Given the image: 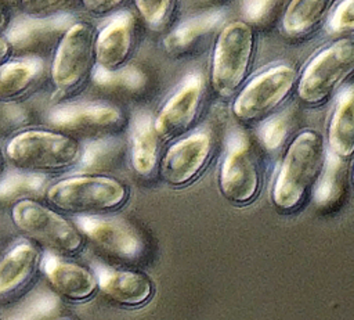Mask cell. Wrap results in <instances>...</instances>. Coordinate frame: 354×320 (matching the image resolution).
I'll return each mask as SVG.
<instances>
[{"instance_id": "obj_1", "label": "cell", "mask_w": 354, "mask_h": 320, "mask_svg": "<svg viewBox=\"0 0 354 320\" xmlns=\"http://www.w3.org/2000/svg\"><path fill=\"white\" fill-rule=\"evenodd\" d=\"M4 157L18 170L46 176L79 168L83 144L58 129H25L8 140Z\"/></svg>"}, {"instance_id": "obj_2", "label": "cell", "mask_w": 354, "mask_h": 320, "mask_svg": "<svg viewBox=\"0 0 354 320\" xmlns=\"http://www.w3.org/2000/svg\"><path fill=\"white\" fill-rule=\"evenodd\" d=\"M326 158L324 137L311 129L300 132L289 144L272 186V202L285 213L301 206L317 183Z\"/></svg>"}, {"instance_id": "obj_3", "label": "cell", "mask_w": 354, "mask_h": 320, "mask_svg": "<svg viewBox=\"0 0 354 320\" xmlns=\"http://www.w3.org/2000/svg\"><path fill=\"white\" fill-rule=\"evenodd\" d=\"M44 195L48 205L61 213L100 216L122 208L130 190L113 176L80 173L50 184Z\"/></svg>"}, {"instance_id": "obj_4", "label": "cell", "mask_w": 354, "mask_h": 320, "mask_svg": "<svg viewBox=\"0 0 354 320\" xmlns=\"http://www.w3.org/2000/svg\"><path fill=\"white\" fill-rule=\"evenodd\" d=\"M97 28L90 21H75L59 40L50 66V79L57 94L71 97L91 80L97 66Z\"/></svg>"}, {"instance_id": "obj_5", "label": "cell", "mask_w": 354, "mask_h": 320, "mask_svg": "<svg viewBox=\"0 0 354 320\" xmlns=\"http://www.w3.org/2000/svg\"><path fill=\"white\" fill-rule=\"evenodd\" d=\"M15 227L26 237L59 255H75L84 247V235L57 209L44 205L36 198L15 201L11 208Z\"/></svg>"}, {"instance_id": "obj_6", "label": "cell", "mask_w": 354, "mask_h": 320, "mask_svg": "<svg viewBox=\"0 0 354 320\" xmlns=\"http://www.w3.org/2000/svg\"><path fill=\"white\" fill-rule=\"evenodd\" d=\"M354 73V37H342L318 51L297 80V94L308 105L326 101Z\"/></svg>"}, {"instance_id": "obj_7", "label": "cell", "mask_w": 354, "mask_h": 320, "mask_svg": "<svg viewBox=\"0 0 354 320\" xmlns=\"http://www.w3.org/2000/svg\"><path fill=\"white\" fill-rule=\"evenodd\" d=\"M254 33L245 21H232L218 33L212 58V86L221 97L232 96L248 76Z\"/></svg>"}, {"instance_id": "obj_8", "label": "cell", "mask_w": 354, "mask_h": 320, "mask_svg": "<svg viewBox=\"0 0 354 320\" xmlns=\"http://www.w3.org/2000/svg\"><path fill=\"white\" fill-rule=\"evenodd\" d=\"M297 80V71L289 64L264 69L238 93L232 104L235 118L242 122L264 121L289 97Z\"/></svg>"}, {"instance_id": "obj_9", "label": "cell", "mask_w": 354, "mask_h": 320, "mask_svg": "<svg viewBox=\"0 0 354 320\" xmlns=\"http://www.w3.org/2000/svg\"><path fill=\"white\" fill-rule=\"evenodd\" d=\"M260 187V165L249 137L242 132L231 133L218 172L221 194L235 205H246L257 197Z\"/></svg>"}, {"instance_id": "obj_10", "label": "cell", "mask_w": 354, "mask_h": 320, "mask_svg": "<svg viewBox=\"0 0 354 320\" xmlns=\"http://www.w3.org/2000/svg\"><path fill=\"white\" fill-rule=\"evenodd\" d=\"M47 118L54 129L95 139L112 136L124 125L122 109L102 101L61 103L50 109Z\"/></svg>"}, {"instance_id": "obj_11", "label": "cell", "mask_w": 354, "mask_h": 320, "mask_svg": "<svg viewBox=\"0 0 354 320\" xmlns=\"http://www.w3.org/2000/svg\"><path fill=\"white\" fill-rule=\"evenodd\" d=\"M75 21L68 14L44 18L22 15L11 19L6 36L12 46L14 55L43 60V57L54 54L59 40Z\"/></svg>"}, {"instance_id": "obj_12", "label": "cell", "mask_w": 354, "mask_h": 320, "mask_svg": "<svg viewBox=\"0 0 354 320\" xmlns=\"http://www.w3.org/2000/svg\"><path fill=\"white\" fill-rule=\"evenodd\" d=\"M213 151V139L209 132L199 130L171 144L160 159L162 179L181 187L195 180L205 169Z\"/></svg>"}, {"instance_id": "obj_13", "label": "cell", "mask_w": 354, "mask_h": 320, "mask_svg": "<svg viewBox=\"0 0 354 320\" xmlns=\"http://www.w3.org/2000/svg\"><path fill=\"white\" fill-rule=\"evenodd\" d=\"M202 98L203 78L201 72H191L153 118V125L160 139L170 140L189 130L199 115Z\"/></svg>"}, {"instance_id": "obj_14", "label": "cell", "mask_w": 354, "mask_h": 320, "mask_svg": "<svg viewBox=\"0 0 354 320\" xmlns=\"http://www.w3.org/2000/svg\"><path fill=\"white\" fill-rule=\"evenodd\" d=\"M75 224L101 251L122 260H136L144 252L140 233L126 220L119 217L76 216Z\"/></svg>"}, {"instance_id": "obj_15", "label": "cell", "mask_w": 354, "mask_h": 320, "mask_svg": "<svg viewBox=\"0 0 354 320\" xmlns=\"http://www.w3.org/2000/svg\"><path fill=\"white\" fill-rule=\"evenodd\" d=\"M136 17L130 11H120L97 32V66L116 71L129 65L136 46Z\"/></svg>"}, {"instance_id": "obj_16", "label": "cell", "mask_w": 354, "mask_h": 320, "mask_svg": "<svg viewBox=\"0 0 354 320\" xmlns=\"http://www.w3.org/2000/svg\"><path fill=\"white\" fill-rule=\"evenodd\" d=\"M53 291L71 302H84L98 291V281L88 267L47 252L40 260Z\"/></svg>"}, {"instance_id": "obj_17", "label": "cell", "mask_w": 354, "mask_h": 320, "mask_svg": "<svg viewBox=\"0 0 354 320\" xmlns=\"http://www.w3.org/2000/svg\"><path fill=\"white\" fill-rule=\"evenodd\" d=\"M94 274L98 281V290L108 299L124 308L145 305L155 291L151 277L138 270L95 265Z\"/></svg>"}, {"instance_id": "obj_18", "label": "cell", "mask_w": 354, "mask_h": 320, "mask_svg": "<svg viewBox=\"0 0 354 320\" xmlns=\"http://www.w3.org/2000/svg\"><path fill=\"white\" fill-rule=\"evenodd\" d=\"M160 140L153 118L145 112L138 114L130 132V162L137 175L149 177L155 172L160 159Z\"/></svg>"}, {"instance_id": "obj_19", "label": "cell", "mask_w": 354, "mask_h": 320, "mask_svg": "<svg viewBox=\"0 0 354 320\" xmlns=\"http://www.w3.org/2000/svg\"><path fill=\"white\" fill-rule=\"evenodd\" d=\"M44 64L40 58L10 60L0 65V101L18 103L41 82Z\"/></svg>"}, {"instance_id": "obj_20", "label": "cell", "mask_w": 354, "mask_h": 320, "mask_svg": "<svg viewBox=\"0 0 354 320\" xmlns=\"http://www.w3.org/2000/svg\"><path fill=\"white\" fill-rule=\"evenodd\" d=\"M40 265L39 249L30 241L15 244L0 259V298L24 288Z\"/></svg>"}, {"instance_id": "obj_21", "label": "cell", "mask_w": 354, "mask_h": 320, "mask_svg": "<svg viewBox=\"0 0 354 320\" xmlns=\"http://www.w3.org/2000/svg\"><path fill=\"white\" fill-rule=\"evenodd\" d=\"M328 145V151L343 159L354 154V86L343 89L337 97L329 121Z\"/></svg>"}, {"instance_id": "obj_22", "label": "cell", "mask_w": 354, "mask_h": 320, "mask_svg": "<svg viewBox=\"0 0 354 320\" xmlns=\"http://www.w3.org/2000/svg\"><path fill=\"white\" fill-rule=\"evenodd\" d=\"M336 0H290L282 15L285 33L299 37L315 30L328 17Z\"/></svg>"}, {"instance_id": "obj_23", "label": "cell", "mask_w": 354, "mask_h": 320, "mask_svg": "<svg viewBox=\"0 0 354 320\" xmlns=\"http://www.w3.org/2000/svg\"><path fill=\"white\" fill-rule=\"evenodd\" d=\"M224 10H212L183 21L166 35L165 48L173 54L188 48L198 39L216 29L224 21Z\"/></svg>"}, {"instance_id": "obj_24", "label": "cell", "mask_w": 354, "mask_h": 320, "mask_svg": "<svg viewBox=\"0 0 354 320\" xmlns=\"http://www.w3.org/2000/svg\"><path fill=\"white\" fill-rule=\"evenodd\" d=\"M344 179H346L344 159L328 151L321 175L317 183L314 184L315 204L324 208L336 204L343 194Z\"/></svg>"}, {"instance_id": "obj_25", "label": "cell", "mask_w": 354, "mask_h": 320, "mask_svg": "<svg viewBox=\"0 0 354 320\" xmlns=\"http://www.w3.org/2000/svg\"><path fill=\"white\" fill-rule=\"evenodd\" d=\"M47 179L43 175L15 169L0 176V201H19L35 198L47 190Z\"/></svg>"}, {"instance_id": "obj_26", "label": "cell", "mask_w": 354, "mask_h": 320, "mask_svg": "<svg viewBox=\"0 0 354 320\" xmlns=\"http://www.w3.org/2000/svg\"><path fill=\"white\" fill-rule=\"evenodd\" d=\"M91 82L101 87H118L130 91L140 90L147 83V75L141 68L129 64L116 71H105L95 66Z\"/></svg>"}, {"instance_id": "obj_27", "label": "cell", "mask_w": 354, "mask_h": 320, "mask_svg": "<svg viewBox=\"0 0 354 320\" xmlns=\"http://www.w3.org/2000/svg\"><path fill=\"white\" fill-rule=\"evenodd\" d=\"M120 152V143L113 136L93 139L83 145V157L79 168L84 170H97L112 165Z\"/></svg>"}, {"instance_id": "obj_28", "label": "cell", "mask_w": 354, "mask_h": 320, "mask_svg": "<svg viewBox=\"0 0 354 320\" xmlns=\"http://www.w3.org/2000/svg\"><path fill=\"white\" fill-rule=\"evenodd\" d=\"M58 308V296L50 291H37L22 301L6 320H43Z\"/></svg>"}, {"instance_id": "obj_29", "label": "cell", "mask_w": 354, "mask_h": 320, "mask_svg": "<svg viewBox=\"0 0 354 320\" xmlns=\"http://www.w3.org/2000/svg\"><path fill=\"white\" fill-rule=\"evenodd\" d=\"M177 0H134L141 18L152 29L163 28L176 8Z\"/></svg>"}, {"instance_id": "obj_30", "label": "cell", "mask_w": 354, "mask_h": 320, "mask_svg": "<svg viewBox=\"0 0 354 320\" xmlns=\"http://www.w3.org/2000/svg\"><path fill=\"white\" fill-rule=\"evenodd\" d=\"M289 132V119L283 114L266 118L259 127V137L263 145L274 151L282 145Z\"/></svg>"}, {"instance_id": "obj_31", "label": "cell", "mask_w": 354, "mask_h": 320, "mask_svg": "<svg viewBox=\"0 0 354 320\" xmlns=\"http://www.w3.org/2000/svg\"><path fill=\"white\" fill-rule=\"evenodd\" d=\"M73 0H18L17 6L22 15L44 18L64 14L62 11Z\"/></svg>"}, {"instance_id": "obj_32", "label": "cell", "mask_w": 354, "mask_h": 320, "mask_svg": "<svg viewBox=\"0 0 354 320\" xmlns=\"http://www.w3.org/2000/svg\"><path fill=\"white\" fill-rule=\"evenodd\" d=\"M326 28L330 33H354V0H342L330 12Z\"/></svg>"}, {"instance_id": "obj_33", "label": "cell", "mask_w": 354, "mask_h": 320, "mask_svg": "<svg viewBox=\"0 0 354 320\" xmlns=\"http://www.w3.org/2000/svg\"><path fill=\"white\" fill-rule=\"evenodd\" d=\"M28 122V114L17 103L0 101V132H14Z\"/></svg>"}, {"instance_id": "obj_34", "label": "cell", "mask_w": 354, "mask_h": 320, "mask_svg": "<svg viewBox=\"0 0 354 320\" xmlns=\"http://www.w3.org/2000/svg\"><path fill=\"white\" fill-rule=\"evenodd\" d=\"M127 0H80L83 10L94 18H111L123 11Z\"/></svg>"}, {"instance_id": "obj_35", "label": "cell", "mask_w": 354, "mask_h": 320, "mask_svg": "<svg viewBox=\"0 0 354 320\" xmlns=\"http://www.w3.org/2000/svg\"><path fill=\"white\" fill-rule=\"evenodd\" d=\"M279 1L281 0H243L242 11L249 21L260 22L271 14Z\"/></svg>"}, {"instance_id": "obj_36", "label": "cell", "mask_w": 354, "mask_h": 320, "mask_svg": "<svg viewBox=\"0 0 354 320\" xmlns=\"http://www.w3.org/2000/svg\"><path fill=\"white\" fill-rule=\"evenodd\" d=\"M14 57V50L6 33H0V65L8 62Z\"/></svg>"}, {"instance_id": "obj_37", "label": "cell", "mask_w": 354, "mask_h": 320, "mask_svg": "<svg viewBox=\"0 0 354 320\" xmlns=\"http://www.w3.org/2000/svg\"><path fill=\"white\" fill-rule=\"evenodd\" d=\"M10 24H11V18L7 8L0 6V33H6Z\"/></svg>"}, {"instance_id": "obj_38", "label": "cell", "mask_w": 354, "mask_h": 320, "mask_svg": "<svg viewBox=\"0 0 354 320\" xmlns=\"http://www.w3.org/2000/svg\"><path fill=\"white\" fill-rule=\"evenodd\" d=\"M18 4V0H0V6L7 8L10 6H17Z\"/></svg>"}, {"instance_id": "obj_39", "label": "cell", "mask_w": 354, "mask_h": 320, "mask_svg": "<svg viewBox=\"0 0 354 320\" xmlns=\"http://www.w3.org/2000/svg\"><path fill=\"white\" fill-rule=\"evenodd\" d=\"M4 162H6V157L0 150V176L4 173Z\"/></svg>"}, {"instance_id": "obj_40", "label": "cell", "mask_w": 354, "mask_h": 320, "mask_svg": "<svg viewBox=\"0 0 354 320\" xmlns=\"http://www.w3.org/2000/svg\"><path fill=\"white\" fill-rule=\"evenodd\" d=\"M351 181H353V187H354V168H353V176H351Z\"/></svg>"}, {"instance_id": "obj_41", "label": "cell", "mask_w": 354, "mask_h": 320, "mask_svg": "<svg viewBox=\"0 0 354 320\" xmlns=\"http://www.w3.org/2000/svg\"><path fill=\"white\" fill-rule=\"evenodd\" d=\"M58 320H72V319H58Z\"/></svg>"}, {"instance_id": "obj_42", "label": "cell", "mask_w": 354, "mask_h": 320, "mask_svg": "<svg viewBox=\"0 0 354 320\" xmlns=\"http://www.w3.org/2000/svg\"><path fill=\"white\" fill-rule=\"evenodd\" d=\"M0 320H1V317H0Z\"/></svg>"}]
</instances>
